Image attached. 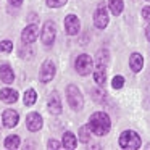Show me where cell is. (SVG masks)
Returning <instances> with one entry per match:
<instances>
[{
	"label": "cell",
	"mask_w": 150,
	"mask_h": 150,
	"mask_svg": "<svg viewBox=\"0 0 150 150\" xmlns=\"http://www.w3.org/2000/svg\"><path fill=\"white\" fill-rule=\"evenodd\" d=\"M87 127L94 136H98V137L107 136L110 132V127H111V120L105 111H95L89 118Z\"/></svg>",
	"instance_id": "6da1fadb"
},
{
	"label": "cell",
	"mask_w": 150,
	"mask_h": 150,
	"mask_svg": "<svg viewBox=\"0 0 150 150\" xmlns=\"http://www.w3.org/2000/svg\"><path fill=\"white\" fill-rule=\"evenodd\" d=\"M66 100H68V105L71 107V110L74 111H81L82 107H84L82 92L74 84H68V87H66Z\"/></svg>",
	"instance_id": "7a4b0ae2"
},
{
	"label": "cell",
	"mask_w": 150,
	"mask_h": 150,
	"mask_svg": "<svg viewBox=\"0 0 150 150\" xmlns=\"http://www.w3.org/2000/svg\"><path fill=\"white\" fill-rule=\"evenodd\" d=\"M120 147L121 149H129V150H136L142 145V140H140V136L136 132V131H124L120 136Z\"/></svg>",
	"instance_id": "3957f363"
},
{
	"label": "cell",
	"mask_w": 150,
	"mask_h": 150,
	"mask_svg": "<svg viewBox=\"0 0 150 150\" xmlns=\"http://www.w3.org/2000/svg\"><path fill=\"white\" fill-rule=\"evenodd\" d=\"M92 68H94V60L91 58V55H87V53H82V55H79L78 58H76V62H74V69L78 71V74L87 76V74H91Z\"/></svg>",
	"instance_id": "277c9868"
},
{
	"label": "cell",
	"mask_w": 150,
	"mask_h": 150,
	"mask_svg": "<svg viewBox=\"0 0 150 150\" xmlns=\"http://www.w3.org/2000/svg\"><path fill=\"white\" fill-rule=\"evenodd\" d=\"M55 37H57V24L53 21H47L42 28V34H40V40L45 47L53 45L55 42Z\"/></svg>",
	"instance_id": "5b68a950"
},
{
	"label": "cell",
	"mask_w": 150,
	"mask_h": 150,
	"mask_svg": "<svg viewBox=\"0 0 150 150\" xmlns=\"http://www.w3.org/2000/svg\"><path fill=\"white\" fill-rule=\"evenodd\" d=\"M57 74V66L52 60H45L40 66V71H39V81L40 82H50Z\"/></svg>",
	"instance_id": "8992f818"
},
{
	"label": "cell",
	"mask_w": 150,
	"mask_h": 150,
	"mask_svg": "<svg viewBox=\"0 0 150 150\" xmlns=\"http://www.w3.org/2000/svg\"><path fill=\"white\" fill-rule=\"evenodd\" d=\"M94 24L98 29H105L108 26V11L105 4H98L97 10L94 13Z\"/></svg>",
	"instance_id": "52a82bcc"
},
{
	"label": "cell",
	"mask_w": 150,
	"mask_h": 150,
	"mask_svg": "<svg viewBox=\"0 0 150 150\" xmlns=\"http://www.w3.org/2000/svg\"><path fill=\"white\" fill-rule=\"evenodd\" d=\"M65 29L68 33V36H78L79 31H81V23H79V18L76 15H68L65 18Z\"/></svg>",
	"instance_id": "ba28073f"
},
{
	"label": "cell",
	"mask_w": 150,
	"mask_h": 150,
	"mask_svg": "<svg viewBox=\"0 0 150 150\" xmlns=\"http://www.w3.org/2000/svg\"><path fill=\"white\" fill-rule=\"evenodd\" d=\"M39 37V28L36 24H29L23 29V34H21V40L23 44H34Z\"/></svg>",
	"instance_id": "9c48e42d"
},
{
	"label": "cell",
	"mask_w": 150,
	"mask_h": 150,
	"mask_svg": "<svg viewBox=\"0 0 150 150\" xmlns=\"http://www.w3.org/2000/svg\"><path fill=\"white\" fill-rule=\"evenodd\" d=\"M42 124H44L42 116H40L39 113H36V111H33V113H29L26 116V127L31 131V132L39 131L40 127H42Z\"/></svg>",
	"instance_id": "30bf717a"
},
{
	"label": "cell",
	"mask_w": 150,
	"mask_h": 150,
	"mask_svg": "<svg viewBox=\"0 0 150 150\" xmlns=\"http://www.w3.org/2000/svg\"><path fill=\"white\" fill-rule=\"evenodd\" d=\"M47 108H49V111L52 115H60L63 110L62 107V98H60L58 92H52L49 97V102H47Z\"/></svg>",
	"instance_id": "8fae6325"
},
{
	"label": "cell",
	"mask_w": 150,
	"mask_h": 150,
	"mask_svg": "<svg viewBox=\"0 0 150 150\" xmlns=\"http://www.w3.org/2000/svg\"><path fill=\"white\" fill-rule=\"evenodd\" d=\"M2 123L5 127H15L20 123V115L16 110H5L2 115Z\"/></svg>",
	"instance_id": "7c38bea8"
},
{
	"label": "cell",
	"mask_w": 150,
	"mask_h": 150,
	"mask_svg": "<svg viewBox=\"0 0 150 150\" xmlns=\"http://www.w3.org/2000/svg\"><path fill=\"white\" fill-rule=\"evenodd\" d=\"M0 100L5 102V103H15L18 100V92L11 87L0 89Z\"/></svg>",
	"instance_id": "4fadbf2b"
},
{
	"label": "cell",
	"mask_w": 150,
	"mask_h": 150,
	"mask_svg": "<svg viewBox=\"0 0 150 150\" xmlns=\"http://www.w3.org/2000/svg\"><path fill=\"white\" fill-rule=\"evenodd\" d=\"M110 62V53H108L107 49H100L95 55V65L97 68H102V69H107V65Z\"/></svg>",
	"instance_id": "5bb4252c"
},
{
	"label": "cell",
	"mask_w": 150,
	"mask_h": 150,
	"mask_svg": "<svg viewBox=\"0 0 150 150\" xmlns=\"http://www.w3.org/2000/svg\"><path fill=\"white\" fill-rule=\"evenodd\" d=\"M0 79L5 84H11L15 81V71L10 65H2L0 66Z\"/></svg>",
	"instance_id": "9a60e30c"
},
{
	"label": "cell",
	"mask_w": 150,
	"mask_h": 150,
	"mask_svg": "<svg viewBox=\"0 0 150 150\" xmlns=\"http://www.w3.org/2000/svg\"><path fill=\"white\" fill-rule=\"evenodd\" d=\"M62 145L65 147V149H68V150H73V149H76V145H78V137H76L73 132H69V131H66V132L63 134Z\"/></svg>",
	"instance_id": "2e32d148"
},
{
	"label": "cell",
	"mask_w": 150,
	"mask_h": 150,
	"mask_svg": "<svg viewBox=\"0 0 150 150\" xmlns=\"http://www.w3.org/2000/svg\"><path fill=\"white\" fill-rule=\"evenodd\" d=\"M129 66L134 73H139L144 66V57L140 55V53H132V55L129 57Z\"/></svg>",
	"instance_id": "e0dca14e"
},
{
	"label": "cell",
	"mask_w": 150,
	"mask_h": 150,
	"mask_svg": "<svg viewBox=\"0 0 150 150\" xmlns=\"http://www.w3.org/2000/svg\"><path fill=\"white\" fill-rule=\"evenodd\" d=\"M108 8H110V11L115 16L121 15V11H123V8H124L123 0H108Z\"/></svg>",
	"instance_id": "ac0fdd59"
},
{
	"label": "cell",
	"mask_w": 150,
	"mask_h": 150,
	"mask_svg": "<svg viewBox=\"0 0 150 150\" xmlns=\"http://www.w3.org/2000/svg\"><path fill=\"white\" fill-rule=\"evenodd\" d=\"M36 100H37L36 91H34V89H28V91L24 92V97H23L24 105H26V107H33V105L36 103Z\"/></svg>",
	"instance_id": "d6986e66"
},
{
	"label": "cell",
	"mask_w": 150,
	"mask_h": 150,
	"mask_svg": "<svg viewBox=\"0 0 150 150\" xmlns=\"http://www.w3.org/2000/svg\"><path fill=\"white\" fill-rule=\"evenodd\" d=\"M94 81L97 86H103L105 81H107V69H102V68H95L94 71Z\"/></svg>",
	"instance_id": "ffe728a7"
},
{
	"label": "cell",
	"mask_w": 150,
	"mask_h": 150,
	"mask_svg": "<svg viewBox=\"0 0 150 150\" xmlns=\"http://www.w3.org/2000/svg\"><path fill=\"white\" fill-rule=\"evenodd\" d=\"M20 144H21L20 136L13 134V136H8L7 139H5L4 147H5V149H18V147H20Z\"/></svg>",
	"instance_id": "44dd1931"
},
{
	"label": "cell",
	"mask_w": 150,
	"mask_h": 150,
	"mask_svg": "<svg viewBox=\"0 0 150 150\" xmlns=\"http://www.w3.org/2000/svg\"><path fill=\"white\" fill-rule=\"evenodd\" d=\"M91 94L94 95V100H95V102H98V103H103L105 98H107V94L103 92V89H100V86H98L97 89H92Z\"/></svg>",
	"instance_id": "7402d4cb"
},
{
	"label": "cell",
	"mask_w": 150,
	"mask_h": 150,
	"mask_svg": "<svg viewBox=\"0 0 150 150\" xmlns=\"http://www.w3.org/2000/svg\"><path fill=\"white\" fill-rule=\"evenodd\" d=\"M79 140H81L82 144H87L89 140H91V131H89L87 126H82L81 129H79Z\"/></svg>",
	"instance_id": "603a6c76"
},
{
	"label": "cell",
	"mask_w": 150,
	"mask_h": 150,
	"mask_svg": "<svg viewBox=\"0 0 150 150\" xmlns=\"http://www.w3.org/2000/svg\"><path fill=\"white\" fill-rule=\"evenodd\" d=\"M11 50H13V42H11V40H2V42H0V52L10 53Z\"/></svg>",
	"instance_id": "cb8c5ba5"
},
{
	"label": "cell",
	"mask_w": 150,
	"mask_h": 150,
	"mask_svg": "<svg viewBox=\"0 0 150 150\" xmlns=\"http://www.w3.org/2000/svg\"><path fill=\"white\" fill-rule=\"evenodd\" d=\"M45 2H47V7H50V8H60L63 5H66L68 0H45Z\"/></svg>",
	"instance_id": "d4e9b609"
},
{
	"label": "cell",
	"mask_w": 150,
	"mask_h": 150,
	"mask_svg": "<svg viewBox=\"0 0 150 150\" xmlns=\"http://www.w3.org/2000/svg\"><path fill=\"white\" fill-rule=\"evenodd\" d=\"M111 86H113V89H121L124 86V78L123 76H115L113 81H111Z\"/></svg>",
	"instance_id": "484cf974"
},
{
	"label": "cell",
	"mask_w": 150,
	"mask_h": 150,
	"mask_svg": "<svg viewBox=\"0 0 150 150\" xmlns=\"http://www.w3.org/2000/svg\"><path fill=\"white\" fill-rule=\"evenodd\" d=\"M47 147H49V149H55V150H58V149H62V144L58 142V140H55V139H50L49 142H47Z\"/></svg>",
	"instance_id": "4316f807"
},
{
	"label": "cell",
	"mask_w": 150,
	"mask_h": 150,
	"mask_svg": "<svg viewBox=\"0 0 150 150\" xmlns=\"http://www.w3.org/2000/svg\"><path fill=\"white\" fill-rule=\"evenodd\" d=\"M142 18L150 23V5H147V7L142 8Z\"/></svg>",
	"instance_id": "83f0119b"
},
{
	"label": "cell",
	"mask_w": 150,
	"mask_h": 150,
	"mask_svg": "<svg viewBox=\"0 0 150 150\" xmlns=\"http://www.w3.org/2000/svg\"><path fill=\"white\" fill-rule=\"evenodd\" d=\"M23 2H24V0H8V4H10L11 7H21Z\"/></svg>",
	"instance_id": "f1b7e54d"
},
{
	"label": "cell",
	"mask_w": 150,
	"mask_h": 150,
	"mask_svg": "<svg viewBox=\"0 0 150 150\" xmlns=\"http://www.w3.org/2000/svg\"><path fill=\"white\" fill-rule=\"evenodd\" d=\"M145 36H147V40L150 42V26H147V29H145Z\"/></svg>",
	"instance_id": "f546056e"
},
{
	"label": "cell",
	"mask_w": 150,
	"mask_h": 150,
	"mask_svg": "<svg viewBox=\"0 0 150 150\" xmlns=\"http://www.w3.org/2000/svg\"><path fill=\"white\" fill-rule=\"evenodd\" d=\"M149 2H150V0H149Z\"/></svg>",
	"instance_id": "4dcf8cb0"
}]
</instances>
